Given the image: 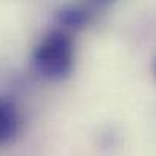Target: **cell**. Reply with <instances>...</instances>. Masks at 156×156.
<instances>
[{"instance_id":"obj_1","label":"cell","mask_w":156,"mask_h":156,"mask_svg":"<svg viewBox=\"0 0 156 156\" xmlns=\"http://www.w3.org/2000/svg\"><path fill=\"white\" fill-rule=\"evenodd\" d=\"M73 41L64 30H50L34 52V67L37 73L49 80L64 79L73 67Z\"/></svg>"},{"instance_id":"obj_2","label":"cell","mask_w":156,"mask_h":156,"mask_svg":"<svg viewBox=\"0 0 156 156\" xmlns=\"http://www.w3.org/2000/svg\"><path fill=\"white\" fill-rule=\"evenodd\" d=\"M18 132V114L15 106L9 100H3L0 105V140L3 144L14 140Z\"/></svg>"},{"instance_id":"obj_3","label":"cell","mask_w":156,"mask_h":156,"mask_svg":"<svg viewBox=\"0 0 156 156\" xmlns=\"http://www.w3.org/2000/svg\"><path fill=\"white\" fill-rule=\"evenodd\" d=\"M88 11L82 9V8H65L58 14L59 23L64 24L65 27H71V29H80L83 27V24L88 21Z\"/></svg>"},{"instance_id":"obj_4","label":"cell","mask_w":156,"mask_h":156,"mask_svg":"<svg viewBox=\"0 0 156 156\" xmlns=\"http://www.w3.org/2000/svg\"><path fill=\"white\" fill-rule=\"evenodd\" d=\"M153 71H155V76H156V59H155V64H153Z\"/></svg>"}]
</instances>
